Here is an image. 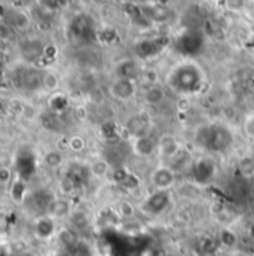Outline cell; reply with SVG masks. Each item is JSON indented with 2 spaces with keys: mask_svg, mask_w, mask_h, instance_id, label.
<instances>
[{
  "mask_svg": "<svg viewBox=\"0 0 254 256\" xmlns=\"http://www.w3.org/2000/svg\"><path fill=\"white\" fill-rule=\"evenodd\" d=\"M202 84H204V73L201 67L195 63L179 64L168 76V85L174 91L183 96L198 91Z\"/></svg>",
  "mask_w": 254,
  "mask_h": 256,
  "instance_id": "1",
  "label": "cell"
},
{
  "mask_svg": "<svg viewBox=\"0 0 254 256\" xmlns=\"http://www.w3.org/2000/svg\"><path fill=\"white\" fill-rule=\"evenodd\" d=\"M149 180H150V186L155 192H167L176 185L177 174L170 164L161 162L150 172Z\"/></svg>",
  "mask_w": 254,
  "mask_h": 256,
  "instance_id": "2",
  "label": "cell"
},
{
  "mask_svg": "<svg viewBox=\"0 0 254 256\" xmlns=\"http://www.w3.org/2000/svg\"><path fill=\"white\" fill-rule=\"evenodd\" d=\"M182 152V144L179 142V138L174 134H162L158 138V149H156V155L164 161V162H170L173 161L179 154Z\"/></svg>",
  "mask_w": 254,
  "mask_h": 256,
  "instance_id": "3",
  "label": "cell"
},
{
  "mask_svg": "<svg viewBox=\"0 0 254 256\" xmlns=\"http://www.w3.org/2000/svg\"><path fill=\"white\" fill-rule=\"evenodd\" d=\"M109 94L118 102H129L131 98L135 97L137 94V85L134 79H124V78H116L110 85H109Z\"/></svg>",
  "mask_w": 254,
  "mask_h": 256,
  "instance_id": "4",
  "label": "cell"
},
{
  "mask_svg": "<svg viewBox=\"0 0 254 256\" xmlns=\"http://www.w3.org/2000/svg\"><path fill=\"white\" fill-rule=\"evenodd\" d=\"M132 149H134V154H137L140 156H144V158L152 156L153 154H156L158 140H153L149 134H143V136L134 137Z\"/></svg>",
  "mask_w": 254,
  "mask_h": 256,
  "instance_id": "5",
  "label": "cell"
},
{
  "mask_svg": "<svg viewBox=\"0 0 254 256\" xmlns=\"http://www.w3.org/2000/svg\"><path fill=\"white\" fill-rule=\"evenodd\" d=\"M55 234V219L49 214L40 216L34 220V236L40 240H48Z\"/></svg>",
  "mask_w": 254,
  "mask_h": 256,
  "instance_id": "6",
  "label": "cell"
},
{
  "mask_svg": "<svg viewBox=\"0 0 254 256\" xmlns=\"http://www.w3.org/2000/svg\"><path fill=\"white\" fill-rule=\"evenodd\" d=\"M141 15L150 21V22H162L168 20V8H164L158 3H152V4H144L140 8Z\"/></svg>",
  "mask_w": 254,
  "mask_h": 256,
  "instance_id": "7",
  "label": "cell"
},
{
  "mask_svg": "<svg viewBox=\"0 0 254 256\" xmlns=\"http://www.w3.org/2000/svg\"><path fill=\"white\" fill-rule=\"evenodd\" d=\"M167 91L161 85H147L143 92V102L149 106H159L165 102Z\"/></svg>",
  "mask_w": 254,
  "mask_h": 256,
  "instance_id": "8",
  "label": "cell"
},
{
  "mask_svg": "<svg viewBox=\"0 0 254 256\" xmlns=\"http://www.w3.org/2000/svg\"><path fill=\"white\" fill-rule=\"evenodd\" d=\"M88 172L94 179H106L110 173V162L103 156H94L88 162Z\"/></svg>",
  "mask_w": 254,
  "mask_h": 256,
  "instance_id": "9",
  "label": "cell"
},
{
  "mask_svg": "<svg viewBox=\"0 0 254 256\" xmlns=\"http://www.w3.org/2000/svg\"><path fill=\"white\" fill-rule=\"evenodd\" d=\"M51 218L57 219H63L65 216L70 214V202L65 198H55L48 204V213Z\"/></svg>",
  "mask_w": 254,
  "mask_h": 256,
  "instance_id": "10",
  "label": "cell"
},
{
  "mask_svg": "<svg viewBox=\"0 0 254 256\" xmlns=\"http://www.w3.org/2000/svg\"><path fill=\"white\" fill-rule=\"evenodd\" d=\"M140 73V68L135 62L132 60H124L118 64L116 67V74L118 78H124V79H135Z\"/></svg>",
  "mask_w": 254,
  "mask_h": 256,
  "instance_id": "11",
  "label": "cell"
},
{
  "mask_svg": "<svg viewBox=\"0 0 254 256\" xmlns=\"http://www.w3.org/2000/svg\"><path fill=\"white\" fill-rule=\"evenodd\" d=\"M42 161H43V164H45L48 168L57 170V168L63 167L65 158H64V154L61 150H57V149H55V150H48V152H45Z\"/></svg>",
  "mask_w": 254,
  "mask_h": 256,
  "instance_id": "12",
  "label": "cell"
},
{
  "mask_svg": "<svg viewBox=\"0 0 254 256\" xmlns=\"http://www.w3.org/2000/svg\"><path fill=\"white\" fill-rule=\"evenodd\" d=\"M12 26L16 28V30H19V32H25V30H28L30 28V26H31V18H30V15L27 14V12H24V10H13L12 12Z\"/></svg>",
  "mask_w": 254,
  "mask_h": 256,
  "instance_id": "13",
  "label": "cell"
},
{
  "mask_svg": "<svg viewBox=\"0 0 254 256\" xmlns=\"http://www.w3.org/2000/svg\"><path fill=\"white\" fill-rule=\"evenodd\" d=\"M42 85L46 91H57L60 86V78L54 72H45L42 78Z\"/></svg>",
  "mask_w": 254,
  "mask_h": 256,
  "instance_id": "14",
  "label": "cell"
},
{
  "mask_svg": "<svg viewBox=\"0 0 254 256\" xmlns=\"http://www.w3.org/2000/svg\"><path fill=\"white\" fill-rule=\"evenodd\" d=\"M67 148H68L71 152H74V154H80V152H83L85 148H86V140H85V137H82V136H79V134H74V136L68 137V140H67Z\"/></svg>",
  "mask_w": 254,
  "mask_h": 256,
  "instance_id": "15",
  "label": "cell"
},
{
  "mask_svg": "<svg viewBox=\"0 0 254 256\" xmlns=\"http://www.w3.org/2000/svg\"><path fill=\"white\" fill-rule=\"evenodd\" d=\"M118 214L122 219H131V218H134L135 216V207H134V204L131 201H127V200L121 201L118 204Z\"/></svg>",
  "mask_w": 254,
  "mask_h": 256,
  "instance_id": "16",
  "label": "cell"
},
{
  "mask_svg": "<svg viewBox=\"0 0 254 256\" xmlns=\"http://www.w3.org/2000/svg\"><path fill=\"white\" fill-rule=\"evenodd\" d=\"M0 184H1L4 188L10 186V185L13 184V172H12L10 167L3 166V167L0 168Z\"/></svg>",
  "mask_w": 254,
  "mask_h": 256,
  "instance_id": "17",
  "label": "cell"
},
{
  "mask_svg": "<svg viewBox=\"0 0 254 256\" xmlns=\"http://www.w3.org/2000/svg\"><path fill=\"white\" fill-rule=\"evenodd\" d=\"M226 8L232 12H240L247 6V0H225Z\"/></svg>",
  "mask_w": 254,
  "mask_h": 256,
  "instance_id": "18",
  "label": "cell"
},
{
  "mask_svg": "<svg viewBox=\"0 0 254 256\" xmlns=\"http://www.w3.org/2000/svg\"><path fill=\"white\" fill-rule=\"evenodd\" d=\"M58 240H60L63 244H65V246H70V244L74 243L76 237H74V234H73L70 230H63V231L58 232Z\"/></svg>",
  "mask_w": 254,
  "mask_h": 256,
  "instance_id": "19",
  "label": "cell"
},
{
  "mask_svg": "<svg viewBox=\"0 0 254 256\" xmlns=\"http://www.w3.org/2000/svg\"><path fill=\"white\" fill-rule=\"evenodd\" d=\"M143 79L147 85H156L158 82V73L155 70H146L143 73Z\"/></svg>",
  "mask_w": 254,
  "mask_h": 256,
  "instance_id": "20",
  "label": "cell"
},
{
  "mask_svg": "<svg viewBox=\"0 0 254 256\" xmlns=\"http://www.w3.org/2000/svg\"><path fill=\"white\" fill-rule=\"evenodd\" d=\"M177 110H179V112H183V114H186V112L191 110V102H189V98H188L186 96H183V97L177 102Z\"/></svg>",
  "mask_w": 254,
  "mask_h": 256,
  "instance_id": "21",
  "label": "cell"
},
{
  "mask_svg": "<svg viewBox=\"0 0 254 256\" xmlns=\"http://www.w3.org/2000/svg\"><path fill=\"white\" fill-rule=\"evenodd\" d=\"M39 3L45 9H55L60 4V0H39Z\"/></svg>",
  "mask_w": 254,
  "mask_h": 256,
  "instance_id": "22",
  "label": "cell"
},
{
  "mask_svg": "<svg viewBox=\"0 0 254 256\" xmlns=\"http://www.w3.org/2000/svg\"><path fill=\"white\" fill-rule=\"evenodd\" d=\"M170 2H171V0H156V3L161 4V6H164V8H167V6L170 4Z\"/></svg>",
  "mask_w": 254,
  "mask_h": 256,
  "instance_id": "23",
  "label": "cell"
},
{
  "mask_svg": "<svg viewBox=\"0 0 254 256\" xmlns=\"http://www.w3.org/2000/svg\"><path fill=\"white\" fill-rule=\"evenodd\" d=\"M89 2H91L92 4H97V6H101V4H104V3H106L107 0H89Z\"/></svg>",
  "mask_w": 254,
  "mask_h": 256,
  "instance_id": "24",
  "label": "cell"
}]
</instances>
